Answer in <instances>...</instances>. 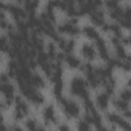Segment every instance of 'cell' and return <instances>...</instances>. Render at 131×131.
<instances>
[{
  "label": "cell",
  "mask_w": 131,
  "mask_h": 131,
  "mask_svg": "<svg viewBox=\"0 0 131 131\" xmlns=\"http://www.w3.org/2000/svg\"><path fill=\"white\" fill-rule=\"evenodd\" d=\"M74 46H75V41H74L73 39H71V40L67 41V45H66V47H64V49H63V50L69 54V53H71V52L73 51Z\"/></svg>",
  "instance_id": "9a60e30c"
},
{
  "label": "cell",
  "mask_w": 131,
  "mask_h": 131,
  "mask_svg": "<svg viewBox=\"0 0 131 131\" xmlns=\"http://www.w3.org/2000/svg\"><path fill=\"white\" fill-rule=\"evenodd\" d=\"M4 122V118H3V116L0 114V123H3Z\"/></svg>",
  "instance_id": "f1b7e54d"
},
{
  "label": "cell",
  "mask_w": 131,
  "mask_h": 131,
  "mask_svg": "<svg viewBox=\"0 0 131 131\" xmlns=\"http://www.w3.org/2000/svg\"><path fill=\"white\" fill-rule=\"evenodd\" d=\"M24 117H25V115L23 114V112H21L20 110H16V108H15V112L13 113V118H14V120H15V121H20V120L24 119Z\"/></svg>",
  "instance_id": "ac0fdd59"
},
{
  "label": "cell",
  "mask_w": 131,
  "mask_h": 131,
  "mask_svg": "<svg viewBox=\"0 0 131 131\" xmlns=\"http://www.w3.org/2000/svg\"><path fill=\"white\" fill-rule=\"evenodd\" d=\"M42 114H43V118L45 119V121H49V122L52 123V124H57V123H58V120H57L56 117H55L54 107H53L52 104L47 105V106L43 110Z\"/></svg>",
  "instance_id": "6da1fadb"
},
{
  "label": "cell",
  "mask_w": 131,
  "mask_h": 131,
  "mask_svg": "<svg viewBox=\"0 0 131 131\" xmlns=\"http://www.w3.org/2000/svg\"><path fill=\"white\" fill-rule=\"evenodd\" d=\"M130 97H131V93H130V89H129V87H127L126 89H123V90L121 91V93H120V99L129 102Z\"/></svg>",
  "instance_id": "4fadbf2b"
},
{
  "label": "cell",
  "mask_w": 131,
  "mask_h": 131,
  "mask_svg": "<svg viewBox=\"0 0 131 131\" xmlns=\"http://www.w3.org/2000/svg\"><path fill=\"white\" fill-rule=\"evenodd\" d=\"M58 129H60V130H69V129H70V127H69L68 125L63 124V125H60V126H58Z\"/></svg>",
  "instance_id": "4316f807"
},
{
  "label": "cell",
  "mask_w": 131,
  "mask_h": 131,
  "mask_svg": "<svg viewBox=\"0 0 131 131\" xmlns=\"http://www.w3.org/2000/svg\"><path fill=\"white\" fill-rule=\"evenodd\" d=\"M108 95L103 92V93H100L96 96V102H97V106L99 110L101 111H105L108 106Z\"/></svg>",
  "instance_id": "3957f363"
},
{
  "label": "cell",
  "mask_w": 131,
  "mask_h": 131,
  "mask_svg": "<svg viewBox=\"0 0 131 131\" xmlns=\"http://www.w3.org/2000/svg\"><path fill=\"white\" fill-rule=\"evenodd\" d=\"M113 105L115 108L121 111V112H124L125 110L129 108V102L128 101H125V100H122L120 98H116V99H113Z\"/></svg>",
  "instance_id": "52a82bcc"
},
{
  "label": "cell",
  "mask_w": 131,
  "mask_h": 131,
  "mask_svg": "<svg viewBox=\"0 0 131 131\" xmlns=\"http://www.w3.org/2000/svg\"><path fill=\"white\" fill-rule=\"evenodd\" d=\"M55 49H56L55 44L51 41L48 42V44H47V56L51 60L55 59V55H56V50Z\"/></svg>",
  "instance_id": "30bf717a"
},
{
  "label": "cell",
  "mask_w": 131,
  "mask_h": 131,
  "mask_svg": "<svg viewBox=\"0 0 131 131\" xmlns=\"http://www.w3.org/2000/svg\"><path fill=\"white\" fill-rule=\"evenodd\" d=\"M78 129L80 130H88L90 129V125L88 123H86L84 120H81L78 122Z\"/></svg>",
  "instance_id": "e0dca14e"
},
{
  "label": "cell",
  "mask_w": 131,
  "mask_h": 131,
  "mask_svg": "<svg viewBox=\"0 0 131 131\" xmlns=\"http://www.w3.org/2000/svg\"><path fill=\"white\" fill-rule=\"evenodd\" d=\"M76 1H77V2H79L80 4H83V3H84V0H76Z\"/></svg>",
  "instance_id": "f546056e"
},
{
  "label": "cell",
  "mask_w": 131,
  "mask_h": 131,
  "mask_svg": "<svg viewBox=\"0 0 131 131\" xmlns=\"http://www.w3.org/2000/svg\"><path fill=\"white\" fill-rule=\"evenodd\" d=\"M39 5V0H31V7L35 10Z\"/></svg>",
  "instance_id": "603a6c76"
},
{
  "label": "cell",
  "mask_w": 131,
  "mask_h": 131,
  "mask_svg": "<svg viewBox=\"0 0 131 131\" xmlns=\"http://www.w3.org/2000/svg\"><path fill=\"white\" fill-rule=\"evenodd\" d=\"M30 81H31L32 86H34V87L44 88V87L46 86V84H45V82H44L43 78H42L38 73L33 74V75L31 76V80H30Z\"/></svg>",
  "instance_id": "5b68a950"
},
{
  "label": "cell",
  "mask_w": 131,
  "mask_h": 131,
  "mask_svg": "<svg viewBox=\"0 0 131 131\" xmlns=\"http://www.w3.org/2000/svg\"><path fill=\"white\" fill-rule=\"evenodd\" d=\"M98 53H99V56H100L102 59H104V60H107V59L110 58V55H108L106 46H105V47H102V48H99V49H98Z\"/></svg>",
  "instance_id": "5bb4252c"
},
{
  "label": "cell",
  "mask_w": 131,
  "mask_h": 131,
  "mask_svg": "<svg viewBox=\"0 0 131 131\" xmlns=\"http://www.w3.org/2000/svg\"><path fill=\"white\" fill-rule=\"evenodd\" d=\"M81 52L83 54L84 57L88 58V59H93L96 56V52L93 49V47L89 44H84L83 47L81 48Z\"/></svg>",
  "instance_id": "277c9868"
},
{
  "label": "cell",
  "mask_w": 131,
  "mask_h": 131,
  "mask_svg": "<svg viewBox=\"0 0 131 131\" xmlns=\"http://www.w3.org/2000/svg\"><path fill=\"white\" fill-rule=\"evenodd\" d=\"M118 3H119V2H118L117 0H105V6H106L110 10L116 8V7L119 5Z\"/></svg>",
  "instance_id": "2e32d148"
},
{
  "label": "cell",
  "mask_w": 131,
  "mask_h": 131,
  "mask_svg": "<svg viewBox=\"0 0 131 131\" xmlns=\"http://www.w3.org/2000/svg\"><path fill=\"white\" fill-rule=\"evenodd\" d=\"M7 25H8V23L6 21V19L4 18V19H0V29H7Z\"/></svg>",
  "instance_id": "7402d4cb"
},
{
  "label": "cell",
  "mask_w": 131,
  "mask_h": 131,
  "mask_svg": "<svg viewBox=\"0 0 131 131\" xmlns=\"http://www.w3.org/2000/svg\"><path fill=\"white\" fill-rule=\"evenodd\" d=\"M7 45V38L4 36H0V51H4Z\"/></svg>",
  "instance_id": "d6986e66"
},
{
  "label": "cell",
  "mask_w": 131,
  "mask_h": 131,
  "mask_svg": "<svg viewBox=\"0 0 131 131\" xmlns=\"http://www.w3.org/2000/svg\"><path fill=\"white\" fill-rule=\"evenodd\" d=\"M1 85H2V84H1V82H0V88H1Z\"/></svg>",
  "instance_id": "4dcf8cb0"
},
{
  "label": "cell",
  "mask_w": 131,
  "mask_h": 131,
  "mask_svg": "<svg viewBox=\"0 0 131 131\" xmlns=\"http://www.w3.org/2000/svg\"><path fill=\"white\" fill-rule=\"evenodd\" d=\"M57 42V45H58V47L60 48V49H64V47H66V45H67V41L63 39V38H60L59 37V39L56 41Z\"/></svg>",
  "instance_id": "ffe728a7"
},
{
  "label": "cell",
  "mask_w": 131,
  "mask_h": 131,
  "mask_svg": "<svg viewBox=\"0 0 131 131\" xmlns=\"http://www.w3.org/2000/svg\"><path fill=\"white\" fill-rule=\"evenodd\" d=\"M83 34H85L89 39H94V40L99 36L98 33H97V31L93 27H91V26L84 27L83 28Z\"/></svg>",
  "instance_id": "ba28073f"
},
{
  "label": "cell",
  "mask_w": 131,
  "mask_h": 131,
  "mask_svg": "<svg viewBox=\"0 0 131 131\" xmlns=\"http://www.w3.org/2000/svg\"><path fill=\"white\" fill-rule=\"evenodd\" d=\"M100 27H101V30H102L103 32H108V31H110V25H108V24H105V23H104V24H102Z\"/></svg>",
  "instance_id": "d4e9b609"
},
{
  "label": "cell",
  "mask_w": 131,
  "mask_h": 131,
  "mask_svg": "<svg viewBox=\"0 0 131 131\" xmlns=\"http://www.w3.org/2000/svg\"><path fill=\"white\" fill-rule=\"evenodd\" d=\"M0 91L4 94L5 98H12L13 99V97H14V86L11 83H9V82L3 83L1 85Z\"/></svg>",
  "instance_id": "7a4b0ae2"
},
{
  "label": "cell",
  "mask_w": 131,
  "mask_h": 131,
  "mask_svg": "<svg viewBox=\"0 0 131 131\" xmlns=\"http://www.w3.org/2000/svg\"><path fill=\"white\" fill-rule=\"evenodd\" d=\"M37 121L34 120V119H28L26 122H25V126L27 129L29 130H36L38 129V126H37Z\"/></svg>",
  "instance_id": "7c38bea8"
},
{
  "label": "cell",
  "mask_w": 131,
  "mask_h": 131,
  "mask_svg": "<svg viewBox=\"0 0 131 131\" xmlns=\"http://www.w3.org/2000/svg\"><path fill=\"white\" fill-rule=\"evenodd\" d=\"M29 99H30L32 102H34L35 104H37V105H39V104H41V103L44 102V96H43L41 93L37 92V91H34V92L31 94V96H30Z\"/></svg>",
  "instance_id": "9c48e42d"
},
{
  "label": "cell",
  "mask_w": 131,
  "mask_h": 131,
  "mask_svg": "<svg viewBox=\"0 0 131 131\" xmlns=\"http://www.w3.org/2000/svg\"><path fill=\"white\" fill-rule=\"evenodd\" d=\"M70 23H71L72 25H77V23H78V18H77L76 16H73V17L71 18Z\"/></svg>",
  "instance_id": "484cf974"
},
{
  "label": "cell",
  "mask_w": 131,
  "mask_h": 131,
  "mask_svg": "<svg viewBox=\"0 0 131 131\" xmlns=\"http://www.w3.org/2000/svg\"><path fill=\"white\" fill-rule=\"evenodd\" d=\"M64 60L71 68H79V66L81 64V60L77 56L72 55L70 53L64 56Z\"/></svg>",
  "instance_id": "8992f818"
},
{
  "label": "cell",
  "mask_w": 131,
  "mask_h": 131,
  "mask_svg": "<svg viewBox=\"0 0 131 131\" xmlns=\"http://www.w3.org/2000/svg\"><path fill=\"white\" fill-rule=\"evenodd\" d=\"M111 41H112V43H113V44H114L115 46L121 43V40H120V39H119L118 37H116V36H115V37H113V38L111 39Z\"/></svg>",
  "instance_id": "cb8c5ba5"
},
{
  "label": "cell",
  "mask_w": 131,
  "mask_h": 131,
  "mask_svg": "<svg viewBox=\"0 0 131 131\" xmlns=\"http://www.w3.org/2000/svg\"><path fill=\"white\" fill-rule=\"evenodd\" d=\"M8 78H9L8 74H5V73H1V74H0V82H1V83H6V82H8Z\"/></svg>",
  "instance_id": "44dd1931"
},
{
  "label": "cell",
  "mask_w": 131,
  "mask_h": 131,
  "mask_svg": "<svg viewBox=\"0 0 131 131\" xmlns=\"http://www.w3.org/2000/svg\"><path fill=\"white\" fill-rule=\"evenodd\" d=\"M105 118H106V120H107L111 124H113V125H118V123H119L120 120L122 119V117H121L120 115L116 114V113H107V114L105 115Z\"/></svg>",
  "instance_id": "8fae6325"
},
{
  "label": "cell",
  "mask_w": 131,
  "mask_h": 131,
  "mask_svg": "<svg viewBox=\"0 0 131 131\" xmlns=\"http://www.w3.org/2000/svg\"><path fill=\"white\" fill-rule=\"evenodd\" d=\"M5 18V14L2 10H0V19H4Z\"/></svg>",
  "instance_id": "83f0119b"
}]
</instances>
